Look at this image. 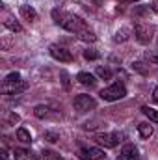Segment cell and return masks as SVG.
Here are the masks:
<instances>
[{
    "instance_id": "obj_1",
    "label": "cell",
    "mask_w": 158,
    "mask_h": 160,
    "mask_svg": "<svg viewBox=\"0 0 158 160\" xmlns=\"http://www.w3.org/2000/svg\"><path fill=\"white\" fill-rule=\"evenodd\" d=\"M52 19H54V22H56L58 26H62L63 30L75 34L78 39L86 41V43H93V41H97L95 32L89 30V26L80 19L78 15H75V13H67V11L56 8V9H52Z\"/></svg>"
},
{
    "instance_id": "obj_2",
    "label": "cell",
    "mask_w": 158,
    "mask_h": 160,
    "mask_svg": "<svg viewBox=\"0 0 158 160\" xmlns=\"http://www.w3.org/2000/svg\"><path fill=\"white\" fill-rule=\"evenodd\" d=\"M125 95H126V88H125L123 82H116V84H112V86H108V88H104V89L101 91V99H102V101H108V102L119 101V99H123Z\"/></svg>"
},
{
    "instance_id": "obj_3",
    "label": "cell",
    "mask_w": 158,
    "mask_h": 160,
    "mask_svg": "<svg viewBox=\"0 0 158 160\" xmlns=\"http://www.w3.org/2000/svg\"><path fill=\"white\" fill-rule=\"evenodd\" d=\"M123 138H125V134H121V132H112V134H97L95 136V142L99 143V145H104V147H116L119 145L121 142H123Z\"/></svg>"
},
{
    "instance_id": "obj_4",
    "label": "cell",
    "mask_w": 158,
    "mask_h": 160,
    "mask_svg": "<svg viewBox=\"0 0 158 160\" xmlns=\"http://www.w3.org/2000/svg\"><path fill=\"white\" fill-rule=\"evenodd\" d=\"M134 36H136V39L140 41L141 45H147L149 41L153 39V28L149 24H145V22H136Z\"/></svg>"
},
{
    "instance_id": "obj_5",
    "label": "cell",
    "mask_w": 158,
    "mask_h": 160,
    "mask_svg": "<svg viewBox=\"0 0 158 160\" xmlns=\"http://www.w3.org/2000/svg\"><path fill=\"white\" fill-rule=\"evenodd\" d=\"M73 106H75L77 112H89V110H93L97 106V102H95V99L91 95H78V97H75Z\"/></svg>"
},
{
    "instance_id": "obj_6",
    "label": "cell",
    "mask_w": 158,
    "mask_h": 160,
    "mask_svg": "<svg viewBox=\"0 0 158 160\" xmlns=\"http://www.w3.org/2000/svg\"><path fill=\"white\" fill-rule=\"evenodd\" d=\"M48 52L54 60L58 62H73V54L71 50H67L65 47H60V45H50L48 47Z\"/></svg>"
},
{
    "instance_id": "obj_7",
    "label": "cell",
    "mask_w": 158,
    "mask_h": 160,
    "mask_svg": "<svg viewBox=\"0 0 158 160\" xmlns=\"http://www.w3.org/2000/svg\"><path fill=\"white\" fill-rule=\"evenodd\" d=\"M78 157L82 160H104V151L99 147H82L78 153Z\"/></svg>"
},
{
    "instance_id": "obj_8",
    "label": "cell",
    "mask_w": 158,
    "mask_h": 160,
    "mask_svg": "<svg viewBox=\"0 0 158 160\" xmlns=\"http://www.w3.org/2000/svg\"><path fill=\"white\" fill-rule=\"evenodd\" d=\"M28 88V84L26 82H13V84H7V82H4L2 84V93L4 95H17V93H21V91H24Z\"/></svg>"
},
{
    "instance_id": "obj_9",
    "label": "cell",
    "mask_w": 158,
    "mask_h": 160,
    "mask_svg": "<svg viewBox=\"0 0 158 160\" xmlns=\"http://www.w3.org/2000/svg\"><path fill=\"white\" fill-rule=\"evenodd\" d=\"M119 160H140V155H138V149L134 145H125L121 155H119Z\"/></svg>"
},
{
    "instance_id": "obj_10",
    "label": "cell",
    "mask_w": 158,
    "mask_h": 160,
    "mask_svg": "<svg viewBox=\"0 0 158 160\" xmlns=\"http://www.w3.org/2000/svg\"><path fill=\"white\" fill-rule=\"evenodd\" d=\"M2 24H4L7 30H11V32H17V34H19V32H22V26H21V24H19L13 17H9V15H4Z\"/></svg>"
},
{
    "instance_id": "obj_11",
    "label": "cell",
    "mask_w": 158,
    "mask_h": 160,
    "mask_svg": "<svg viewBox=\"0 0 158 160\" xmlns=\"http://www.w3.org/2000/svg\"><path fill=\"white\" fill-rule=\"evenodd\" d=\"M21 15H22L26 21H30V22L37 19V11H36L32 6H28V4H22V6H21Z\"/></svg>"
},
{
    "instance_id": "obj_12",
    "label": "cell",
    "mask_w": 158,
    "mask_h": 160,
    "mask_svg": "<svg viewBox=\"0 0 158 160\" xmlns=\"http://www.w3.org/2000/svg\"><path fill=\"white\" fill-rule=\"evenodd\" d=\"M77 80H78L82 86H89V88H91V86H95V82H97L95 77H93V75H89V73H78V75H77Z\"/></svg>"
},
{
    "instance_id": "obj_13",
    "label": "cell",
    "mask_w": 158,
    "mask_h": 160,
    "mask_svg": "<svg viewBox=\"0 0 158 160\" xmlns=\"http://www.w3.org/2000/svg\"><path fill=\"white\" fill-rule=\"evenodd\" d=\"M13 158L15 160H32L34 158V155H32L30 151L22 149V147H17V149L13 151Z\"/></svg>"
},
{
    "instance_id": "obj_14",
    "label": "cell",
    "mask_w": 158,
    "mask_h": 160,
    "mask_svg": "<svg viewBox=\"0 0 158 160\" xmlns=\"http://www.w3.org/2000/svg\"><path fill=\"white\" fill-rule=\"evenodd\" d=\"M138 132H140L141 138H151L153 136V127L149 123H140L138 125Z\"/></svg>"
},
{
    "instance_id": "obj_15",
    "label": "cell",
    "mask_w": 158,
    "mask_h": 160,
    "mask_svg": "<svg viewBox=\"0 0 158 160\" xmlns=\"http://www.w3.org/2000/svg\"><path fill=\"white\" fill-rule=\"evenodd\" d=\"M34 116H36V118H39V119L48 118V116H50V108H48V106H45V104H39V106H36V108H34Z\"/></svg>"
},
{
    "instance_id": "obj_16",
    "label": "cell",
    "mask_w": 158,
    "mask_h": 160,
    "mask_svg": "<svg viewBox=\"0 0 158 160\" xmlns=\"http://www.w3.org/2000/svg\"><path fill=\"white\" fill-rule=\"evenodd\" d=\"M141 112H143L145 118H149V121L158 123V112L155 110V108H151V106H141Z\"/></svg>"
},
{
    "instance_id": "obj_17",
    "label": "cell",
    "mask_w": 158,
    "mask_h": 160,
    "mask_svg": "<svg viewBox=\"0 0 158 160\" xmlns=\"http://www.w3.org/2000/svg\"><path fill=\"white\" fill-rule=\"evenodd\" d=\"M130 34H132V30H130L128 26H125V28H121L117 34H116V38H114V39L117 41V43H123V41H126L128 38H130Z\"/></svg>"
},
{
    "instance_id": "obj_18",
    "label": "cell",
    "mask_w": 158,
    "mask_h": 160,
    "mask_svg": "<svg viewBox=\"0 0 158 160\" xmlns=\"http://www.w3.org/2000/svg\"><path fill=\"white\" fill-rule=\"evenodd\" d=\"M17 140L22 143H32V136L26 128H17Z\"/></svg>"
},
{
    "instance_id": "obj_19",
    "label": "cell",
    "mask_w": 158,
    "mask_h": 160,
    "mask_svg": "<svg viewBox=\"0 0 158 160\" xmlns=\"http://www.w3.org/2000/svg\"><path fill=\"white\" fill-rule=\"evenodd\" d=\"M95 73H97V77H99V78H102V80H110V78H112V71H110L108 67H101V65H99Z\"/></svg>"
},
{
    "instance_id": "obj_20",
    "label": "cell",
    "mask_w": 158,
    "mask_h": 160,
    "mask_svg": "<svg viewBox=\"0 0 158 160\" xmlns=\"http://www.w3.org/2000/svg\"><path fill=\"white\" fill-rule=\"evenodd\" d=\"M132 69H134L136 73H140V75H147V73H149V67H147L143 62H134V63H132Z\"/></svg>"
},
{
    "instance_id": "obj_21",
    "label": "cell",
    "mask_w": 158,
    "mask_h": 160,
    "mask_svg": "<svg viewBox=\"0 0 158 160\" xmlns=\"http://www.w3.org/2000/svg\"><path fill=\"white\" fill-rule=\"evenodd\" d=\"M41 158L43 160H63L58 153H54V151H43L41 153Z\"/></svg>"
},
{
    "instance_id": "obj_22",
    "label": "cell",
    "mask_w": 158,
    "mask_h": 160,
    "mask_svg": "<svg viewBox=\"0 0 158 160\" xmlns=\"http://www.w3.org/2000/svg\"><path fill=\"white\" fill-rule=\"evenodd\" d=\"M84 58L86 60H97L99 58V52L93 50V48H87V50H84Z\"/></svg>"
},
{
    "instance_id": "obj_23",
    "label": "cell",
    "mask_w": 158,
    "mask_h": 160,
    "mask_svg": "<svg viewBox=\"0 0 158 160\" xmlns=\"http://www.w3.org/2000/svg\"><path fill=\"white\" fill-rule=\"evenodd\" d=\"M4 82H7V84H13V82H21V75H19V73H9V75L4 78Z\"/></svg>"
},
{
    "instance_id": "obj_24",
    "label": "cell",
    "mask_w": 158,
    "mask_h": 160,
    "mask_svg": "<svg viewBox=\"0 0 158 160\" xmlns=\"http://www.w3.org/2000/svg\"><path fill=\"white\" fill-rule=\"evenodd\" d=\"M45 138H47L48 142H58V140H60V138H58V134H54V132H48V130L45 132Z\"/></svg>"
},
{
    "instance_id": "obj_25",
    "label": "cell",
    "mask_w": 158,
    "mask_h": 160,
    "mask_svg": "<svg viewBox=\"0 0 158 160\" xmlns=\"http://www.w3.org/2000/svg\"><path fill=\"white\" fill-rule=\"evenodd\" d=\"M62 78H63V86H65V88H69V77H67V73H62Z\"/></svg>"
},
{
    "instance_id": "obj_26",
    "label": "cell",
    "mask_w": 158,
    "mask_h": 160,
    "mask_svg": "<svg viewBox=\"0 0 158 160\" xmlns=\"http://www.w3.org/2000/svg\"><path fill=\"white\" fill-rule=\"evenodd\" d=\"M153 101H155V102H158V86L155 88V91H153Z\"/></svg>"
},
{
    "instance_id": "obj_27",
    "label": "cell",
    "mask_w": 158,
    "mask_h": 160,
    "mask_svg": "<svg viewBox=\"0 0 158 160\" xmlns=\"http://www.w3.org/2000/svg\"><path fill=\"white\" fill-rule=\"evenodd\" d=\"M2 158L4 160L7 158V149H6V147H2Z\"/></svg>"
},
{
    "instance_id": "obj_28",
    "label": "cell",
    "mask_w": 158,
    "mask_h": 160,
    "mask_svg": "<svg viewBox=\"0 0 158 160\" xmlns=\"http://www.w3.org/2000/svg\"><path fill=\"white\" fill-rule=\"evenodd\" d=\"M153 9L158 13V0H153Z\"/></svg>"
},
{
    "instance_id": "obj_29",
    "label": "cell",
    "mask_w": 158,
    "mask_h": 160,
    "mask_svg": "<svg viewBox=\"0 0 158 160\" xmlns=\"http://www.w3.org/2000/svg\"><path fill=\"white\" fill-rule=\"evenodd\" d=\"M128 2H138V0H128Z\"/></svg>"
},
{
    "instance_id": "obj_30",
    "label": "cell",
    "mask_w": 158,
    "mask_h": 160,
    "mask_svg": "<svg viewBox=\"0 0 158 160\" xmlns=\"http://www.w3.org/2000/svg\"><path fill=\"white\" fill-rule=\"evenodd\" d=\"M119 2H128V0H119Z\"/></svg>"
}]
</instances>
